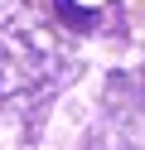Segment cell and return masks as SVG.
Masks as SVG:
<instances>
[{
	"mask_svg": "<svg viewBox=\"0 0 145 150\" xmlns=\"http://www.w3.org/2000/svg\"><path fill=\"white\" fill-rule=\"evenodd\" d=\"M58 15H63L68 24H77V29H92V24H97V10H87V5H73V0H58Z\"/></svg>",
	"mask_w": 145,
	"mask_h": 150,
	"instance_id": "1",
	"label": "cell"
}]
</instances>
